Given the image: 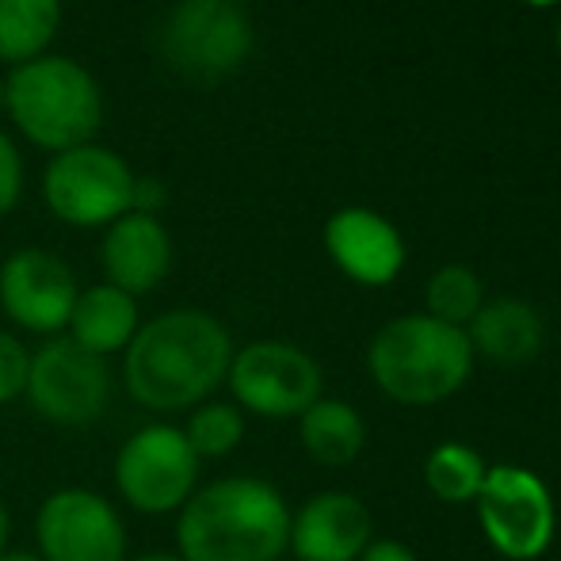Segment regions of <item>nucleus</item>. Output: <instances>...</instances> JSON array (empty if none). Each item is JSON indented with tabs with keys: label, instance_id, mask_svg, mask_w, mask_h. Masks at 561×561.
<instances>
[{
	"label": "nucleus",
	"instance_id": "obj_7",
	"mask_svg": "<svg viewBox=\"0 0 561 561\" xmlns=\"http://www.w3.org/2000/svg\"><path fill=\"white\" fill-rule=\"evenodd\" d=\"M226 386L241 413L264 421H298L313 401L325 398L321 363L290 340H252L237 347Z\"/></svg>",
	"mask_w": 561,
	"mask_h": 561
},
{
	"label": "nucleus",
	"instance_id": "obj_15",
	"mask_svg": "<svg viewBox=\"0 0 561 561\" xmlns=\"http://www.w3.org/2000/svg\"><path fill=\"white\" fill-rule=\"evenodd\" d=\"M100 267L104 283L126 290L130 298H141L157 290L172 272V237L161 218L153 215H123L104 229L100 241Z\"/></svg>",
	"mask_w": 561,
	"mask_h": 561
},
{
	"label": "nucleus",
	"instance_id": "obj_14",
	"mask_svg": "<svg viewBox=\"0 0 561 561\" xmlns=\"http://www.w3.org/2000/svg\"><path fill=\"white\" fill-rule=\"evenodd\" d=\"M325 252L359 287H386L405 267V241L398 226L367 207H344L329 218Z\"/></svg>",
	"mask_w": 561,
	"mask_h": 561
},
{
	"label": "nucleus",
	"instance_id": "obj_22",
	"mask_svg": "<svg viewBox=\"0 0 561 561\" xmlns=\"http://www.w3.org/2000/svg\"><path fill=\"white\" fill-rule=\"evenodd\" d=\"M424 302H428V318L466 329L473 321V313L485 306V287H481L478 272H470L466 264H447L428 279Z\"/></svg>",
	"mask_w": 561,
	"mask_h": 561
},
{
	"label": "nucleus",
	"instance_id": "obj_24",
	"mask_svg": "<svg viewBox=\"0 0 561 561\" xmlns=\"http://www.w3.org/2000/svg\"><path fill=\"white\" fill-rule=\"evenodd\" d=\"M20 195H23V161H20V149H15V141L8 138L4 130H0V218H4L8 210H15Z\"/></svg>",
	"mask_w": 561,
	"mask_h": 561
},
{
	"label": "nucleus",
	"instance_id": "obj_26",
	"mask_svg": "<svg viewBox=\"0 0 561 561\" xmlns=\"http://www.w3.org/2000/svg\"><path fill=\"white\" fill-rule=\"evenodd\" d=\"M8 542H12V512L0 496V554H8Z\"/></svg>",
	"mask_w": 561,
	"mask_h": 561
},
{
	"label": "nucleus",
	"instance_id": "obj_20",
	"mask_svg": "<svg viewBox=\"0 0 561 561\" xmlns=\"http://www.w3.org/2000/svg\"><path fill=\"white\" fill-rule=\"evenodd\" d=\"M489 462L470 444H439L424 458V485L444 504H473L485 485Z\"/></svg>",
	"mask_w": 561,
	"mask_h": 561
},
{
	"label": "nucleus",
	"instance_id": "obj_11",
	"mask_svg": "<svg viewBox=\"0 0 561 561\" xmlns=\"http://www.w3.org/2000/svg\"><path fill=\"white\" fill-rule=\"evenodd\" d=\"M35 554L43 561H126L123 512L89 485L54 489L35 512Z\"/></svg>",
	"mask_w": 561,
	"mask_h": 561
},
{
	"label": "nucleus",
	"instance_id": "obj_12",
	"mask_svg": "<svg viewBox=\"0 0 561 561\" xmlns=\"http://www.w3.org/2000/svg\"><path fill=\"white\" fill-rule=\"evenodd\" d=\"M77 295L73 267L50 249H20L0 264V310L23 333L61 336Z\"/></svg>",
	"mask_w": 561,
	"mask_h": 561
},
{
	"label": "nucleus",
	"instance_id": "obj_16",
	"mask_svg": "<svg viewBox=\"0 0 561 561\" xmlns=\"http://www.w3.org/2000/svg\"><path fill=\"white\" fill-rule=\"evenodd\" d=\"M466 336H470L473 355H485L489 363H501V367H524L547 344V325L539 310L524 298H493L473 313Z\"/></svg>",
	"mask_w": 561,
	"mask_h": 561
},
{
	"label": "nucleus",
	"instance_id": "obj_27",
	"mask_svg": "<svg viewBox=\"0 0 561 561\" xmlns=\"http://www.w3.org/2000/svg\"><path fill=\"white\" fill-rule=\"evenodd\" d=\"M126 561H184L176 550H149V554H138V558H126Z\"/></svg>",
	"mask_w": 561,
	"mask_h": 561
},
{
	"label": "nucleus",
	"instance_id": "obj_21",
	"mask_svg": "<svg viewBox=\"0 0 561 561\" xmlns=\"http://www.w3.org/2000/svg\"><path fill=\"white\" fill-rule=\"evenodd\" d=\"M180 432H184L187 447L195 450L199 462H215V458L233 455V450L244 444V413L233 401L210 398L187 413Z\"/></svg>",
	"mask_w": 561,
	"mask_h": 561
},
{
	"label": "nucleus",
	"instance_id": "obj_2",
	"mask_svg": "<svg viewBox=\"0 0 561 561\" xmlns=\"http://www.w3.org/2000/svg\"><path fill=\"white\" fill-rule=\"evenodd\" d=\"M172 535L184 561H279L290 542V504L272 481L226 473L187 496Z\"/></svg>",
	"mask_w": 561,
	"mask_h": 561
},
{
	"label": "nucleus",
	"instance_id": "obj_1",
	"mask_svg": "<svg viewBox=\"0 0 561 561\" xmlns=\"http://www.w3.org/2000/svg\"><path fill=\"white\" fill-rule=\"evenodd\" d=\"M233 336L215 313L180 306L141 321L123 352V386L138 409L157 416L192 413L226 386Z\"/></svg>",
	"mask_w": 561,
	"mask_h": 561
},
{
	"label": "nucleus",
	"instance_id": "obj_8",
	"mask_svg": "<svg viewBox=\"0 0 561 561\" xmlns=\"http://www.w3.org/2000/svg\"><path fill=\"white\" fill-rule=\"evenodd\" d=\"M134 169L107 146H73L54 153L43 172V199L58 222L73 229H107L134 207Z\"/></svg>",
	"mask_w": 561,
	"mask_h": 561
},
{
	"label": "nucleus",
	"instance_id": "obj_28",
	"mask_svg": "<svg viewBox=\"0 0 561 561\" xmlns=\"http://www.w3.org/2000/svg\"><path fill=\"white\" fill-rule=\"evenodd\" d=\"M0 561H43V558L35 550H8V554H0Z\"/></svg>",
	"mask_w": 561,
	"mask_h": 561
},
{
	"label": "nucleus",
	"instance_id": "obj_25",
	"mask_svg": "<svg viewBox=\"0 0 561 561\" xmlns=\"http://www.w3.org/2000/svg\"><path fill=\"white\" fill-rule=\"evenodd\" d=\"M359 561H421L413 554V547L398 539H370V547L363 550Z\"/></svg>",
	"mask_w": 561,
	"mask_h": 561
},
{
	"label": "nucleus",
	"instance_id": "obj_9",
	"mask_svg": "<svg viewBox=\"0 0 561 561\" xmlns=\"http://www.w3.org/2000/svg\"><path fill=\"white\" fill-rule=\"evenodd\" d=\"M112 363L77 347L69 336H50L31 352L23 401L58 428L96 424L112 405Z\"/></svg>",
	"mask_w": 561,
	"mask_h": 561
},
{
	"label": "nucleus",
	"instance_id": "obj_31",
	"mask_svg": "<svg viewBox=\"0 0 561 561\" xmlns=\"http://www.w3.org/2000/svg\"><path fill=\"white\" fill-rule=\"evenodd\" d=\"M558 50H561V23H558Z\"/></svg>",
	"mask_w": 561,
	"mask_h": 561
},
{
	"label": "nucleus",
	"instance_id": "obj_17",
	"mask_svg": "<svg viewBox=\"0 0 561 561\" xmlns=\"http://www.w3.org/2000/svg\"><path fill=\"white\" fill-rule=\"evenodd\" d=\"M138 325H141L138 298H130L126 290L112 287V283H92V287H81V295H77L66 336L77 347H84V352L100 355V359H112V355L126 352V344L138 333Z\"/></svg>",
	"mask_w": 561,
	"mask_h": 561
},
{
	"label": "nucleus",
	"instance_id": "obj_29",
	"mask_svg": "<svg viewBox=\"0 0 561 561\" xmlns=\"http://www.w3.org/2000/svg\"><path fill=\"white\" fill-rule=\"evenodd\" d=\"M524 4H531V8H554V4H561V0H524Z\"/></svg>",
	"mask_w": 561,
	"mask_h": 561
},
{
	"label": "nucleus",
	"instance_id": "obj_23",
	"mask_svg": "<svg viewBox=\"0 0 561 561\" xmlns=\"http://www.w3.org/2000/svg\"><path fill=\"white\" fill-rule=\"evenodd\" d=\"M27 367H31V347L15 333L0 329V405L23 398V390H27Z\"/></svg>",
	"mask_w": 561,
	"mask_h": 561
},
{
	"label": "nucleus",
	"instance_id": "obj_18",
	"mask_svg": "<svg viewBox=\"0 0 561 561\" xmlns=\"http://www.w3.org/2000/svg\"><path fill=\"white\" fill-rule=\"evenodd\" d=\"M298 444L318 466L340 470L352 466L367 447V424L355 413V405L340 398H318L298 416Z\"/></svg>",
	"mask_w": 561,
	"mask_h": 561
},
{
	"label": "nucleus",
	"instance_id": "obj_5",
	"mask_svg": "<svg viewBox=\"0 0 561 561\" xmlns=\"http://www.w3.org/2000/svg\"><path fill=\"white\" fill-rule=\"evenodd\" d=\"M203 462L187 447L180 424H141L115 450V493L138 516H176L187 496L199 489Z\"/></svg>",
	"mask_w": 561,
	"mask_h": 561
},
{
	"label": "nucleus",
	"instance_id": "obj_19",
	"mask_svg": "<svg viewBox=\"0 0 561 561\" xmlns=\"http://www.w3.org/2000/svg\"><path fill=\"white\" fill-rule=\"evenodd\" d=\"M61 27V0H0V61L27 66L43 58Z\"/></svg>",
	"mask_w": 561,
	"mask_h": 561
},
{
	"label": "nucleus",
	"instance_id": "obj_13",
	"mask_svg": "<svg viewBox=\"0 0 561 561\" xmlns=\"http://www.w3.org/2000/svg\"><path fill=\"white\" fill-rule=\"evenodd\" d=\"M370 539H375L370 508L344 489L313 493L302 508L290 512L287 550L298 561H359Z\"/></svg>",
	"mask_w": 561,
	"mask_h": 561
},
{
	"label": "nucleus",
	"instance_id": "obj_6",
	"mask_svg": "<svg viewBox=\"0 0 561 561\" xmlns=\"http://www.w3.org/2000/svg\"><path fill=\"white\" fill-rule=\"evenodd\" d=\"M161 58L195 84H218L252 54V23L229 0H176L161 23Z\"/></svg>",
	"mask_w": 561,
	"mask_h": 561
},
{
	"label": "nucleus",
	"instance_id": "obj_10",
	"mask_svg": "<svg viewBox=\"0 0 561 561\" xmlns=\"http://www.w3.org/2000/svg\"><path fill=\"white\" fill-rule=\"evenodd\" d=\"M473 508H478L485 542L508 561H535L554 542V496H550L547 481L527 466H489Z\"/></svg>",
	"mask_w": 561,
	"mask_h": 561
},
{
	"label": "nucleus",
	"instance_id": "obj_4",
	"mask_svg": "<svg viewBox=\"0 0 561 561\" xmlns=\"http://www.w3.org/2000/svg\"><path fill=\"white\" fill-rule=\"evenodd\" d=\"M4 107L15 130L46 153L89 146L104 123L100 81L66 54H43L15 66L4 81Z\"/></svg>",
	"mask_w": 561,
	"mask_h": 561
},
{
	"label": "nucleus",
	"instance_id": "obj_30",
	"mask_svg": "<svg viewBox=\"0 0 561 561\" xmlns=\"http://www.w3.org/2000/svg\"><path fill=\"white\" fill-rule=\"evenodd\" d=\"M229 4H252V0H229Z\"/></svg>",
	"mask_w": 561,
	"mask_h": 561
},
{
	"label": "nucleus",
	"instance_id": "obj_3",
	"mask_svg": "<svg viewBox=\"0 0 561 561\" xmlns=\"http://www.w3.org/2000/svg\"><path fill=\"white\" fill-rule=\"evenodd\" d=\"M473 347L466 329L444 325L428 313L386 321L367 347V370L378 393L393 405L428 409L455 398L473 375Z\"/></svg>",
	"mask_w": 561,
	"mask_h": 561
}]
</instances>
